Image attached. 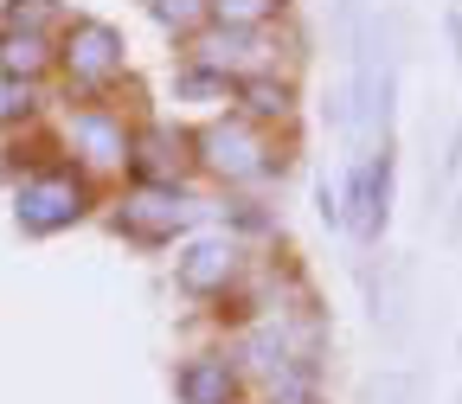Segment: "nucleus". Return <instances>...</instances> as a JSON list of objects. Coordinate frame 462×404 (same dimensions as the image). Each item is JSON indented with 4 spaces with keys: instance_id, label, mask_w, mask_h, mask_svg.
I'll return each mask as SVG.
<instances>
[{
    "instance_id": "obj_7",
    "label": "nucleus",
    "mask_w": 462,
    "mask_h": 404,
    "mask_svg": "<svg viewBox=\"0 0 462 404\" xmlns=\"http://www.w3.org/2000/svg\"><path fill=\"white\" fill-rule=\"evenodd\" d=\"M231 276H238V244L231 238H199L180 257V289L187 296H218V289H231Z\"/></svg>"
},
{
    "instance_id": "obj_10",
    "label": "nucleus",
    "mask_w": 462,
    "mask_h": 404,
    "mask_svg": "<svg viewBox=\"0 0 462 404\" xmlns=\"http://www.w3.org/2000/svg\"><path fill=\"white\" fill-rule=\"evenodd\" d=\"M238 103H245V123H282L289 109H296V90H289L282 78H270V71H251V78H238Z\"/></svg>"
},
{
    "instance_id": "obj_3",
    "label": "nucleus",
    "mask_w": 462,
    "mask_h": 404,
    "mask_svg": "<svg viewBox=\"0 0 462 404\" xmlns=\"http://www.w3.org/2000/svg\"><path fill=\"white\" fill-rule=\"evenodd\" d=\"M385 206H392V154H385V148L366 154L354 173H346L340 199H334V187H328V218H346V225L360 231V238H379Z\"/></svg>"
},
{
    "instance_id": "obj_15",
    "label": "nucleus",
    "mask_w": 462,
    "mask_h": 404,
    "mask_svg": "<svg viewBox=\"0 0 462 404\" xmlns=\"http://www.w3.org/2000/svg\"><path fill=\"white\" fill-rule=\"evenodd\" d=\"M26 115H32V84H26V78H7V71H0V129L26 123Z\"/></svg>"
},
{
    "instance_id": "obj_8",
    "label": "nucleus",
    "mask_w": 462,
    "mask_h": 404,
    "mask_svg": "<svg viewBox=\"0 0 462 404\" xmlns=\"http://www.w3.org/2000/svg\"><path fill=\"white\" fill-rule=\"evenodd\" d=\"M71 148H78L90 167H123V161H129V129L116 123L109 109H78V115H71Z\"/></svg>"
},
{
    "instance_id": "obj_6",
    "label": "nucleus",
    "mask_w": 462,
    "mask_h": 404,
    "mask_svg": "<svg viewBox=\"0 0 462 404\" xmlns=\"http://www.w3.org/2000/svg\"><path fill=\"white\" fill-rule=\"evenodd\" d=\"M193 65L212 78H251V71H263V39L245 26H218L193 45Z\"/></svg>"
},
{
    "instance_id": "obj_4",
    "label": "nucleus",
    "mask_w": 462,
    "mask_h": 404,
    "mask_svg": "<svg viewBox=\"0 0 462 404\" xmlns=\"http://www.w3.org/2000/svg\"><path fill=\"white\" fill-rule=\"evenodd\" d=\"M116 225H123L129 238H142V244H167L173 231L193 225V199H187L180 187H154V180H142L123 206H116Z\"/></svg>"
},
{
    "instance_id": "obj_1",
    "label": "nucleus",
    "mask_w": 462,
    "mask_h": 404,
    "mask_svg": "<svg viewBox=\"0 0 462 404\" xmlns=\"http://www.w3.org/2000/svg\"><path fill=\"white\" fill-rule=\"evenodd\" d=\"M193 148H199V161L218 173V180H263V173L276 167V161H270L263 129H257V123H245V115L199 129V135H193Z\"/></svg>"
},
{
    "instance_id": "obj_12",
    "label": "nucleus",
    "mask_w": 462,
    "mask_h": 404,
    "mask_svg": "<svg viewBox=\"0 0 462 404\" xmlns=\"http://www.w3.org/2000/svg\"><path fill=\"white\" fill-rule=\"evenodd\" d=\"M231 391H238L231 360H187L180 366V404H231Z\"/></svg>"
},
{
    "instance_id": "obj_14",
    "label": "nucleus",
    "mask_w": 462,
    "mask_h": 404,
    "mask_svg": "<svg viewBox=\"0 0 462 404\" xmlns=\"http://www.w3.org/2000/svg\"><path fill=\"white\" fill-rule=\"evenodd\" d=\"M148 14H154L167 32H199V26H206V0H148Z\"/></svg>"
},
{
    "instance_id": "obj_9",
    "label": "nucleus",
    "mask_w": 462,
    "mask_h": 404,
    "mask_svg": "<svg viewBox=\"0 0 462 404\" xmlns=\"http://www.w3.org/2000/svg\"><path fill=\"white\" fill-rule=\"evenodd\" d=\"M129 167L142 173V180H154V187H173L187 173V135H173V129L129 135Z\"/></svg>"
},
{
    "instance_id": "obj_13",
    "label": "nucleus",
    "mask_w": 462,
    "mask_h": 404,
    "mask_svg": "<svg viewBox=\"0 0 462 404\" xmlns=\"http://www.w3.org/2000/svg\"><path fill=\"white\" fill-rule=\"evenodd\" d=\"M276 7H282V0H206V20H212V26H245V32H257Z\"/></svg>"
},
{
    "instance_id": "obj_16",
    "label": "nucleus",
    "mask_w": 462,
    "mask_h": 404,
    "mask_svg": "<svg viewBox=\"0 0 462 404\" xmlns=\"http://www.w3.org/2000/svg\"><path fill=\"white\" fill-rule=\"evenodd\" d=\"M58 20V0H7V26L20 32H45Z\"/></svg>"
},
{
    "instance_id": "obj_11",
    "label": "nucleus",
    "mask_w": 462,
    "mask_h": 404,
    "mask_svg": "<svg viewBox=\"0 0 462 404\" xmlns=\"http://www.w3.org/2000/svg\"><path fill=\"white\" fill-rule=\"evenodd\" d=\"M0 71H7V78H26V84H39V78L51 71V45H45V32L0 26Z\"/></svg>"
},
{
    "instance_id": "obj_2",
    "label": "nucleus",
    "mask_w": 462,
    "mask_h": 404,
    "mask_svg": "<svg viewBox=\"0 0 462 404\" xmlns=\"http://www.w3.org/2000/svg\"><path fill=\"white\" fill-rule=\"evenodd\" d=\"M84 206H90V193H84V180H78L71 167L32 173V180L20 187V199H14V212H20V225L32 231V238H45V231H65V225H78V218H84Z\"/></svg>"
},
{
    "instance_id": "obj_5",
    "label": "nucleus",
    "mask_w": 462,
    "mask_h": 404,
    "mask_svg": "<svg viewBox=\"0 0 462 404\" xmlns=\"http://www.w3.org/2000/svg\"><path fill=\"white\" fill-rule=\"evenodd\" d=\"M65 71L84 84V90H97V84H109V78H123V39H116V26H103V20H78L71 32H65Z\"/></svg>"
}]
</instances>
